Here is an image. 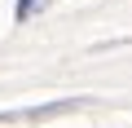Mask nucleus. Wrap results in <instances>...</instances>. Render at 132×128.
I'll use <instances>...</instances> for the list:
<instances>
[{"instance_id": "f257e3e1", "label": "nucleus", "mask_w": 132, "mask_h": 128, "mask_svg": "<svg viewBox=\"0 0 132 128\" xmlns=\"http://www.w3.org/2000/svg\"><path fill=\"white\" fill-rule=\"evenodd\" d=\"M88 97H62V102H44V106H27V110H0V124H40V119H57L66 110L84 106Z\"/></svg>"}, {"instance_id": "f03ea898", "label": "nucleus", "mask_w": 132, "mask_h": 128, "mask_svg": "<svg viewBox=\"0 0 132 128\" xmlns=\"http://www.w3.org/2000/svg\"><path fill=\"white\" fill-rule=\"evenodd\" d=\"M35 5H44V0H18V22H27L35 13Z\"/></svg>"}]
</instances>
